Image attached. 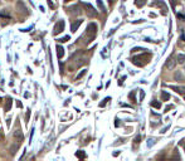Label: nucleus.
<instances>
[{
  "instance_id": "35",
  "label": "nucleus",
  "mask_w": 185,
  "mask_h": 161,
  "mask_svg": "<svg viewBox=\"0 0 185 161\" xmlns=\"http://www.w3.org/2000/svg\"><path fill=\"white\" fill-rule=\"evenodd\" d=\"M7 1H12V0H7Z\"/></svg>"
},
{
  "instance_id": "25",
  "label": "nucleus",
  "mask_w": 185,
  "mask_h": 161,
  "mask_svg": "<svg viewBox=\"0 0 185 161\" xmlns=\"http://www.w3.org/2000/svg\"><path fill=\"white\" fill-rule=\"evenodd\" d=\"M154 143H155V140H154V138H150V140H149V143H147V146L151 147Z\"/></svg>"
},
{
  "instance_id": "20",
  "label": "nucleus",
  "mask_w": 185,
  "mask_h": 161,
  "mask_svg": "<svg viewBox=\"0 0 185 161\" xmlns=\"http://www.w3.org/2000/svg\"><path fill=\"white\" fill-rule=\"evenodd\" d=\"M86 72H87V71H86V69H82V71H81V72H79V73H78V76L76 77V79H79V78H82V77L84 76V74H86Z\"/></svg>"
},
{
  "instance_id": "16",
  "label": "nucleus",
  "mask_w": 185,
  "mask_h": 161,
  "mask_svg": "<svg viewBox=\"0 0 185 161\" xmlns=\"http://www.w3.org/2000/svg\"><path fill=\"white\" fill-rule=\"evenodd\" d=\"M169 98H170V94H169L167 92H165V91H162V92H161V100L162 101H167Z\"/></svg>"
},
{
  "instance_id": "12",
  "label": "nucleus",
  "mask_w": 185,
  "mask_h": 161,
  "mask_svg": "<svg viewBox=\"0 0 185 161\" xmlns=\"http://www.w3.org/2000/svg\"><path fill=\"white\" fill-rule=\"evenodd\" d=\"M57 56H58V58H62L63 56H64V49L61 47V45H57Z\"/></svg>"
},
{
  "instance_id": "19",
  "label": "nucleus",
  "mask_w": 185,
  "mask_h": 161,
  "mask_svg": "<svg viewBox=\"0 0 185 161\" xmlns=\"http://www.w3.org/2000/svg\"><path fill=\"white\" fill-rule=\"evenodd\" d=\"M76 156L78 159H86V154H84L83 151H77L76 152Z\"/></svg>"
},
{
  "instance_id": "33",
  "label": "nucleus",
  "mask_w": 185,
  "mask_h": 161,
  "mask_svg": "<svg viewBox=\"0 0 185 161\" xmlns=\"http://www.w3.org/2000/svg\"><path fill=\"white\" fill-rule=\"evenodd\" d=\"M64 1H66V3H67V1H71V0H64Z\"/></svg>"
},
{
  "instance_id": "8",
  "label": "nucleus",
  "mask_w": 185,
  "mask_h": 161,
  "mask_svg": "<svg viewBox=\"0 0 185 161\" xmlns=\"http://www.w3.org/2000/svg\"><path fill=\"white\" fill-rule=\"evenodd\" d=\"M17 8H18V10H19L20 13L23 12L24 14H28V9L25 8V5H24L23 1H18V3H17Z\"/></svg>"
},
{
  "instance_id": "15",
  "label": "nucleus",
  "mask_w": 185,
  "mask_h": 161,
  "mask_svg": "<svg viewBox=\"0 0 185 161\" xmlns=\"http://www.w3.org/2000/svg\"><path fill=\"white\" fill-rule=\"evenodd\" d=\"M69 10H71L73 14H79V13H81V9H79L78 5H75V7H72Z\"/></svg>"
},
{
  "instance_id": "21",
  "label": "nucleus",
  "mask_w": 185,
  "mask_h": 161,
  "mask_svg": "<svg viewBox=\"0 0 185 161\" xmlns=\"http://www.w3.org/2000/svg\"><path fill=\"white\" fill-rule=\"evenodd\" d=\"M97 5L99 7V9H101L102 12H106V9H105V5L102 4V1H101V0H97Z\"/></svg>"
},
{
  "instance_id": "30",
  "label": "nucleus",
  "mask_w": 185,
  "mask_h": 161,
  "mask_svg": "<svg viewBox=\"0 0 185 161\" xmlns=\"http://www.w3.org/2000/svg\"><path fill=\"white\" fill-rule=\"evenodd\" d=\"M29 113H30V112H29V110H28V112H26V121L29 120Z\"/></svg>"
},
{
  "instance_id": "34",
  "label": "nucleus",
  "mask_w": 185,
  "mask_h": 161,
  "mask_svg": "<svg viewBox=\"0 0 185 161\" xmlns=\"http://www.w3.org/2000/svg\"><path fill=\"white\" fill-rule=\"evenodd\" d=\"M0 138H1V133H0Z\"/></svg>"
},
{
  "instance_id": "32",
  "label": "nucleus",
  "mask_w": 185,
  "mask_h": 161,
  "mask_svg": "<svg viewBox=\"0 0 185 161\" xmlns=\"http://www.w3.org/2000/svg\"><path fill=\"white\" fill-rule=\"evenodd\" d=\"M181 39H183V40L185 42V35H181Z\"/></svg>"
},
{
  "instance_id": "5",
  "label": "nucleus",
  "mask_w": 185,
  "mask_h": 161,
  "mask_svg": "<svg viewBox=\"0 0 185 161\" xmlns=\"http://www.w3.org/2000/svg\"><path fill=\"white\" fill-rule=\"evenodd\" d=\"M13 136H14L15 140H18V141H23V138H24V135H23L22 130H15L14 133H13Z\"/></svg>"
},
{
  "instance_id": "10",
  "label": "nucleus",
  "mask_w": 185,
  "mask_h": 161,
  "mask_svg": "<svg viewBox=\"0 0 185 161\" xmlns=\"http://www.w3.org/2000/svg\"><path fill=\"white\" fill-rule=\"evenodd\" d=\"M154 5H159V7H161L162 8V14H166V4L161 1V0H157V1L154 3Z\"/></svg>"
},
{
  "instance_id": "9",
  "label": "nucleus",
  "mask_w": 185,
  "mask_h": 161,
  "mask_svg": "<svg viewBox=\"0 0 185 161\" xmlns=\"http://www.w3.org/2000/svg\"><path fill=\"white\" fill-rule=\"evenodd\" d=\"M175 64H176V61H174L173 58H169V59L166 61V63H165V67H166L167 69H174Z\"/></svg>"
},
{
  "instance_id": "1",
  "label": "nucleus",
  "mask_w": 185,
  "mask_h": 161,
  "mask_svg": "<svg viewBox=\"0 0 185 161\" xmlns=\"http://www.w3.org/2000/svg\"><path fill=\"white\" fill-rule=\"evenodd\" d=\"M149 58H150V56L144 53V54H141V56H137V57L132 58V63L136 64V66H144V64H146L149 62Z\"/></svg>"
},
{
  "instance_id": "23",
  "label": "nucleus",
  "mask_w": 185,
  "mask_h": 161,
  "mask_svg": "<svg viewBox=\"0 0 185 161\" xmlns=\"http://www.w3.org/2000/svg\"><path fill=\"white\" fill-rule=\"evenodd\" d=\"M58 40H59V42H62V43H66V42H68V40H69V37H63L62 39H58Z\"/></svg>"
},
{
  "instance_id": "18",
  "label": "nucleus",
  "mask_w": 185,
  "mask_h": 161,
  "mask_svg": "<svg viewBox=\"0 0 185 161\" xmlns=\"http://www.w3.org/2000/svg\"><path fill=\"white\" fill-rule=\"evenodd\" d=\"M151 106L152 107H154V108H160V107H161V102H156V101H152L151 102Z\"/></svg>"
},
{
  "instance_id": "17",
  "label": "nucleus",
  "mask_w": 185,
  "mask_h": 161,
  "mask_svg": "<svg viewBox=\"0 0 185 161\" xmlns=\"http://www.w3.org/2000/svg\"><path fill=\"white\" fill-rule=\"evenodd\" d=\"M176 61H178V63L183 64V63L185 62V56H184V54H178V57H176Z\"/></svg>"
},
{
  "instance_id": "28",
  "label": "nucleus",
  "mask_w": 185,
  "mask_h": 161,
  "mask_svg": "<svg viewBox=\"0 0 185 161\" xmlns=\"http://www.w3.org/2000/svg\"><path fill=\"white\" fill-rule=\"evenodd\" d=\"M178 18H180V19L185 20V15H183V14H178Z\"/></svg>"
},
{
  "instance_id": "27",
  "label": "nucleus",
  "mask_w": 185,
  "mask_h": 161,
  "mask_svg": "<svg viewBox=\"0 0 185 161\" xmlns=\"http://www.w3.org/2000/svg\"><path fill=\"white\" fill-rule=\"evenodd\" d=\"M144 97H145V92L144 91H140V101L144 100Z\"/></svg>"
},
{
  "instance_id": "36",
  "label": "nucleus",
  "mask_w": 185,
  "mask_h": 161,
  "mask_svg": "<svg viewBox=\"0 0 185 161\" xmlns=\"http://www.w3.org/2000/svg\"><path fill=\"white\" fill-rule=\"evenodd\" d=\"M0 101H1V98H0Z\"/></svg>"
},
{
  "instance_id": "2",
  "label": "nucleus",
  "mask_w": 185,
  "mask_h": 161,
  "mask_svg": "<svg viewBox=\"0 0 185 161\" xmlns=\"http://www.w3.org/2000/svg\"><path fill=\"white\" fill-rule=\"evenodd\" d=\"M83 7H84V9H86V13H87V15L88 17H97V10L94 9L91 4H87V3H84L83 4Z\"/></svg>"
},
{
  "instance_id": "14",
  "label": "nucleus",
  "mask_w": 185,
  "mask_h": 161,
  "mask_svg": "<svg viewBox=\"0 0 185 161\" xmlns=\"http://www.w3.org/2000/svg\"><path fill=\"white\" fill-rule=\"evenodd\" d=\"M18 147H19V143H14V145H12V146H10V154L14 155L15 152H17Z\"/></svg>"
},
{
  "instance_id": "11",
  "label": "nucleus",
  "mask_w": 185,
  "mask_h": 161,
  "mask_svg": "<svg viewBox=\"0 0 185 161\" xmlns=\"http://www.w3.org/2000/svg\"><path fill=\"white\" fill-rule=\"evenodd\" d=\"M12 102L13 100L10 97H7V100H5V111H10V108H12Z\"/></svg>"
},
{
  "instance_id": "24",
  "label": "nucleus",
  "mask_w": 185,
  "mask_h": 161,
  "mask_svg": "<svg viewBox=\"0 0 185 161\" xmlns=\"http://www.w3.org/2000/svg\"><path fill=\"white\" fill-rule=\"evenodd\" d=\"M174 77H175V79H181V78H183L180 72H176V73H175V76H174Z\"/></svg>"
},
{
  "instance_id": "13",
  "label": "nucleus",
  "mask_w": 185,
  "mask_h": 161,
  "mask_svg": "<svg viewBox=\"0 0 185 161\" xmlns=\"http://www.w3.org/2000/svg\"><path fill=\"white\" fill-rule=\"evenodd\" d=\"M146 4V0H135V5L137 8H142Z\"/></svg>"
},
{
  "instance_id": "26",
  "label": "nucleus",
  "mask_w": 185,
  "mask_h": 161,
  "mask_svg": "<svg viewBox=\"0 0 185 161\" xmlns=\"http://www.w3.org/2000/svg\"><path fill=\"white\" fill-rule=\"evenodd\" d=\"M140 141H141V136H140V135H139V136H136V137H135V143L139 145Z\"/></svg>"
},
{
  "instance_id": "29",
  "label": "nucleus",
  "mask_w": 185,
  "mask_h": 161,
  "mask_svg": "<svg viewBox=\"0 0 185 161\" xmlns=\"http://www.w3.org/2000/svg\"><path fill=\"white\" fill-rule=\"evenodd\" d=\"M134 97H135V92H132V93H130V98H132V100H134Z\"/></svg>"
},
{
  "instance_id": "3",
  "label": "nucleus",
  "mask_w": 185,
  "mask_h": 161,
  "mask_svg": "<svg viewBox=\"0 0 185 161\" xmlns=\"http://www.w3.org/2000/svg\"><path fill=\"white\" fill-rule=\"evenodd\" d=\"M96 31H97V25L94 24V23H91L88 26H87V31H86V34L89 37V39H92L94 35H96Z\"/></svg>"
},
{
  "instance_id": "31",
  "label": "nucleus",
  "mask_w": 185,
  "mask_h": 161,
  "mask_svg": "<svg viewBox=\"0 0 185 161\" xmlns=\"http://www.w3.org/2000/svg\"><path fill=\"white\" fill-rule=\"evenodd\" d=\"M115 125H116V126H120V122H118V120H116V122H115Z\"/></svg>"
},
{
  "instance_id": "22",
  "label": "nucleus",
  "mask_w": 185,
  "mask_h": 161,
  "mask_svg": "<svg viewBox=\"0 0 185 161\" xmlns=\"http://www.w3.org/2000/svg\"><path fill=\"white\" fill-rule=\"evenodd\" d=\"M108 101H110V97H107V98H105V100H103V102H101V103H99V106H101V107H103V106H105L106 103H107V102H108Z\"/></svg>"
},
{
  "instance_id": "7",
  "label": "nucleus",
  "mask_w": 185,
  "mask_h": 161,
  "mask_svg": "<svg viewBox=\"0 0 185 161\" xmlns=\"http://www.w3.org/2000/svg\"><path fill=\"white\" fill-rule=\"evenodd\" d=\"M171 89H174L175 92L180 93V94H184L185 93V87H183V86H169Z\"/></svg>"
},
{
  "instance_id": "6",
  "label": "nucleus",
  "mask_w": 185,
  "mask_h": 161,
  "mask_svg": "<svg viewBox=\"0 0 185 161\" xmlns=\"http://www.w3.org/2000/svg\"><path fill=\"white\" fill-rule=\"evenodd\" d=\"M82 24V20L79 19V20H76V21H73V23L71 24V30H72V33H75V31H77V29L79 28V25Z\"/></svg>"
},
{
  "instance_id": "4",
  "label": "nucleus",
  "mask_w": 185,
  "mask_h": 161,
  "mask_svg": "<svg viewBox=\"0 0 185 161\" xmlns=\"http://www.w3.org/2000/svg\"><path fill=\"white\" fill-rule=\"evenodd\" d=\"M63 30H64V21L61 20V21H58V23L54 25V29H53V34H54V35H58L59 33H62Z\"/></svg>"
}]
</instances>
